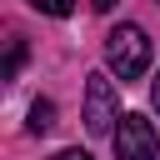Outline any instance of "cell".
Returning a JSON list of instances; mask_svg holds the SVG:
<instances>
[{
  "instance_id": "obj_3",
  "label": "cell",
  "mask_w": 160,
  "mask_h": 160,
  "mask_svg": "<svg viewBox=\"0 0 160 160\" xmlns=\"http://www.w3.org/2000/svg\"><path fill=\"white\" fill-rule=\"evenodd\" d=\"M155 155H160L155 125L145 115H120V125H115V160H155Z\"/></svg>"
},
{
  "instance_id": "obj_9",
  "label": "cell",
  "mask_w": 160,
  "mask_h": 160,
  "mask_svg": "<svg viewBox=\"0 0 160 160\" xmlns=\"http://www.w3.org/2000/svg\"><path fill=\"white\" fill-rule=\"evenodd\" d=\"M90 10H115V0H90Z\"/></svg>"
},
{
  "instance_id": "obj_6",
  "label": "cell",
  "mask_w": 160,
  "mask_h": 160,
  "mask_svg": "<svg viewBox=\"0 0 160 160\" xmlns=\"http://www.w3.org/2000/svg\"><path fill=\"white\" fill-rule=\"evenodd\" d=\"M30 5H35L40 15H70V10H75V0H30Z\"/></svg>"
},
{
  "instance_id": "obj_5",
  "label": "cell",
  "mask_w": 160,
  "mask_h": 160,
  "mask_svg": "<svg viewBox=\"0 0 160 160\" xmlns=\"http://www.w3.org/2000/svg\"><path fill=\"white\" fill-rule=\"evenodd\" d=\"M25 65V40H10V55H5V80Z\"/></svg>"
},
{
  "instance_id": "obj_7",
  "label": "cell",
  "mask_w": 160,
  "mask_h": 160,
  "mask_svg": "<svg viewBox=\"0 0 160 160\" xmlns=\"http://www.w3.org/2000/svg\"><path fill=\"white\" fill-rule=\"evenodd\" d=\"M50 160H90L85 150H60V155H50Z\"/></svg>"
},
{
  "instance_id": "obj_8",
  "label": "cell",
  "mask_w": 160,
  "mask_h": 160,
  "mask_svg": "<svg viewBox=\"0 0 160 160\" xmlns=\"http://www.w3.org/2000/svg\"><path fill=\"white\" fill-rule=\"evenodd\" d=\"M150 105L160 110V75H155V85H150Z\"/></svg>"
},
{
  "instance_id": "obj_4",
  "label": "cell",
  "mask_w": 160,
  "mask_h": 160,
  "mask_svg": "<svg viewBox=\"0 0 160 160\" xmlns=\"http://www.w3.org/2000/svg\"><path fill=\"white\" fill-rule=\"evenodd\" d=\"M50 125H55V105L50 100H35L30 105V135H45Z\"/></svg>"
},
{
  "instance_id": "obj_1",
  "label": "cell",
  "mask_w": 160,
  "mask_h": 160,
  "mask_svg": "<svg viewBox=\"0 0 160 160\" xmlns=\"http://www.w3.org/2000/svg\"><path fill=\"white\" fill-rule=\"evenodd\" d=\"M105 65L120 75V85L125 80H140L145 70H150V35L140 30V25H115L110 35H105Z\"/></svg>"
},
{
  "instance_id": "obj_2",
  "label": "cell",
  "mask_w": 160,
  "mask_h": 160,
  "mask_svg": "<svg viewBox=\"0 0 160 160\" xmlns=\"http://www.w3.org/2000/svg\"><path fill=\"white\" fill-rule=\"evenodd\" d=\"M115 120H120V95H115V80L110 75H85V130L90 135H115Z\"/></svg>"
}]
</instances>
